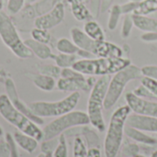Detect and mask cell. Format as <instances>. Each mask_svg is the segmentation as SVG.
Instances as JSON below:
<instances>
[{"mask_svg": "<svg viewBox=\"0 0 157 157\" xmlns=\"http://www.w3.org/2000/svg\"><path fill=\"white\" fill-rule=\"evenodd\" d=\"M132 64L127 58H102L96 57L90 59L77 60L73 65V69L84 75L97 76V75H115L121 70Z\"/></svg>", "mask_w": 157, "mask_h": 157, "instance_id": "cell-1", "label": "cell"}, {"mask_svg": "<svg viewBox=\"0 0 157 157\" xmlns=\"http://www.w3.org/2000/svg\"><path fill=\"white\" fill-rule=\"evenodd\" d=\"M132 110L128 105L118 108L112 114L107 130L104 151L106 157H116L121 150L126 121Z\"/></svg>", "mask_w": 157, "mask_h": 157, "instance_id": "cell-2", "label": "cell"}, {"mask_svg": "<svg viewBox=\"0 0 157 157\" xmlns=\"http://www.w3.org/2000/svg\"><path fill=\"white\" fill-rule=\"evenodd\" d=\"M110 75L100 76L91 89L87 101V115L90 124L99 132L106 130V123L103 117V109L108 86L110 81Z\"/></svg>", "mask_w": 157, "mask_h": 157, "instance_id": "cell-3", "label": "cell"}, {"mask_svg": "<svg viewBox=\"0 0 157 157\" xmlns=\"http://www.w3.org/2000/svg\"><path fill=\"white\" fill-rule=\"evenodd\" d=\"M0 115L11 125L15 126L19 132L26 133L37 141H42L43 132L40 129L39 125L30 121L22 112L17 110L6 94L0 95Z\"/></svg>", "mask_w": 157, "mask_h": 157, "instance_id": "cell-4", "label": "cell"}, {"mask_svg": "<svg viewBox=\"0 0 157 157\" xmlns=\"http://www.w3.org/2000/svg\"><path fill=\"white\" fill-rule=\"evenodd\" d=\"M143 76L142 69L132 63L116 73L109 83L104 102V109H110L121 97L126 86L131 81L141 79Z\"/></svg>", "mask_w": 157, "mask_h": 157, "instance_id": "cell-5", "label": "cell"}, {"mask_svg": "<svg viewBox=\"0 0 157 157\" xmlns=\"http://www.w3.org/2000/svg\"><path fill=\"white\" fill-rule=\"evenodd\" d=\"M90 124V121L87 113L80 110H73L64 115L57 117L44 127L42 141H48L59 137L64 132L79 127L86 126Z\"/></svg>", "mask_w": 157, "mask_h": 157, "instance_id": "cell-6", "label": "cell"}, {"mask_svg": "<svg viewBox=\"0 0 157 157\" xmlns=\"http://www.w3.org/2000/svg\"><path fill=\"white\" fill-rule=\"evenodd\" d=\"M0 38L4 44L20 59H29L33 56L32 52L21 40L11 18L3 10L0 11Z\"/></svg>", "mask_w": 157, "mask_h": 157, "instance_id": "cell-7", "label": "cell"}, {"mask_svg": "<svg viewBox=\"0 0 157 157\" xmlns=\"http://www.w3.org/2000/svg\"><path fill=\"white\" fill-rule=\"evenodd\" d=\"M80 99L79 92H73L58 101H35L29 104L31 111L40 118L60 117L75 109Z\"/></svg>", "mask_w": 157, "mask_h": 157, "instance_id": "cell-8", "label": "cell"}, {"mask_svg": "<svg viewBox=\"0 0 157 157\" xmlns=\"http://www.w3.org/2000/svg\"><path fill=\"white\" fill-rule=\"evenodd\" d=\"M98 79L95 76L86 77L84 75H79L74 77L63 78L60 77L56 86L59 90L66 92H78L79 90L83 91H91L92 87L96 84Z\"/></svg>", "mask_w": 157, "mask_h": 157, "instance_id": "cell-9", "label": "cell"}, {"mask_svg": "<svg viewBox=\"0 0 157 157\" xmlns=\"http://www.w3.org/2000/svg\"><path fill=\"white\" fill-rule=\"evenodd\" d=\"M125 100L131 110L139 115L157 118V102L138 97L133 92L125 95Z\"/></svg>", "mask_w": 157, "mask_h": 157, "instance_id": "cell-10", "label": "cell"}, {"mask_svg": "<svg viewBox=\"0 0 157 157\" xmlns=\"http://www.w3.org/2000/svg\"><path fill=\"white\" fill-rule=\"evenodd\" d=\"M64 15V5L63 2H58L49 12L36 17V19L34 20L35 28L46 30L52 29L54 27L58 26L63 20Z\"/></svg>", "mask_w": 157, "mask_h": 157, "instance_id": "cell-11", "label": "cell"}, {"mask_svg": "<svg viewBox=\"0 0 157 157\" xmlns=\"http://www.w3.org/2000/svg\"><path fill=\"white\" fill-rule=\"evenodd\" d=\"M5 87H6V96L8 97L9 100L11 101V103L13 104V106L19 110L20 112H22L25 116H27L30 121H32L33 122H35L38 125H42L44 123L42 118H40L38 116H36L31 109H29V105H26L18 97V94L17 92L16 89V86L14 84V81L10 78L6 79V83H5Z\"/></svg>", "mask_w": 157, "mask_h": 157, "instance_id": "cell-12", "label": "cell"}, {"mask_svg": "<svg viewBox=\"0 0 157 157\" xmlns=\"http://www.w3.org/2000/svg\"><path fill=\"white\" fill-rule=\"evenodd\" d=\"M127 126L138 129L146 132L157 133V118L143 116L139 114H130L126 121Z\"/></svg>", "mask_w": 157, "mask_h": 157, "instance_id": "cell-13", "label": "cell"}, {"mask_svg": "<svg viewBox=\"0 0 157 157\" xmlns=\"http://www.w3.org/2000/svg\"><path fill=\"white\" fill-rule=\"evenodd\" d=\"M95 57L102 58H120L123 55V51L118 45L106 41H96L95 49L93 52Z\"/></svg>", "mask_w": 157, "mask_h": 157, "instance_id": "cell-14", "label": "cell"}, {"mask_svg": "<svg viewBox=\"0 0 157 157\" xmlns=\"http://www.w3.org/2000/svg\"><path fill=\"white\" fill-rule=\"evenodd\" d=\"M71 38L74 43L81 50H85L87 52H90L93 54L96 41L92 40L90 37H88L84 30L80 29L79 28H72L70 30ZM94 55V54H93Z\"/></svg>", "mask_w": 157, "mask_h": 157, "instance_id": "cell-15", "label": "cell"}, {"mask_svg": "<svg viewBox=\"0 0 157 157\" xmlns=\"http://www.w3.org/2000/svg\"><path fill=\"white\" fill-rule=\"evenodd\" d=\"M24 43L32 52L33 55H36L40 60L54 58V54H52V50L48 44L39 42L33 39H27L24 40Z\"/></svg>", "mask_w": 157, "mask_h": 157, "instance_id": "cell-16", "label": "cell"}, {"mask_svg": "<svg viewBox=\"0 0 157 157\" xmlns=\"http://www.w3.org/2000/svg\"><path fill=\"white\" fill-rule=\"evenodd\" d=\"M14 140L17 144V145L18 147H20L23 151L29 153V154H32L36 151L37 147H38V143L39 141H37L35 138L23 133L19 131L16 132L13 135Z\"/></svg>", "mask_w": 157, "mask_h": 157, "instance_id": "cell-17", "label": "cell"}, {"mask_svg": "<svg viewBox=\"0 0 157 157\" xmlns=\"http://www.w3.org/2000/svg\"><path fill=\"white\" fill-rule=\"evenodd\" d=\"M67 2L70 5L73 16L78 21H87L93 17L90 10L86 6L83 0H67Z\"/></svg>", "mask_w": 157, "mask_h": 157, "instance_id": "cell-18", "label": "cell"}, {"mask_svg": "<svg viewBox=\"0 0 157 157\" xmlns=\"http://www.w3.org/2000/svg\"><path fill=\"white\" fill-rule=\"evenodd\" d=\"M29 76L32 80L34 86L42 91L50 92L52 91L56 86L55 78L52 76L45 75L42 74H34V73L29 74Z\"/></svg>", "mask_w": 157, "mask_h": 157, "instance_id": "cell-19", "label": "cell"}, {"mask_svg": "<svg viewBox=\"0 0 157 157\" xmlns=\"http://www.w3.org/2000/svg\"><path fill=\"white\" fill-rule=\"evenodd\" d=\"M134 26L145 32H157V19L149 17L132 14Z\"/></svg>", "mask_w": 157, "mask_h": 157, "instance_id": "cell-20", "label": "cell"}, {"mask_svg": "<svg viewBox=\"0 0 157 157\" xmlns=\"http://www.w3.org/2000/svg\"><path fill=\"white\" fill-rule=\"evenodd\" d=\"M124 133L127 135V137L131 138L132 140L138 142L140 144H146V145H154L157 143L155 139H154L153 137H151L150 135H147L144 133V132L140 131L138 129L127 126L125 127L124 130Z\"/></svg>", "mask_w": 157, "mask_h": 157, "instance_id": "cell-21", "label": "cell"}, {"mask_svg": "<svg viewBox=\"0 0 157 157\" xmlns=\"http://www.w3.org/2000/svg\"><path fill=\"white\" fill-rule=\"evenodd\" d=\"M83 30L88 37H90L95 41H101V40H105L106 39L103 29L95 20L90 19L86 21Z\"/></svg>", "mask_w": 157, "mask_h": 157, "instance_id": "cell-22", "label": "cell"}, {"mask_svg": "<svg viewBox=\"0 0 157 157\" xmlns=\"http://www.w3.org/2000/svg\"><path fill=\"white\" fill-rule=\"evenodd\" d=\"M56 49L60 53L66 54H76L79 50V48L74 43V41L68 40L67 38H61L60 40H58Z\"/></svg>", "mask_w": 157, "mask_h": 157, "instance_id": "cell-23", "label": "cell"}, {"mask_svg": "<svg viewBox=\"0 0 157 157\" xmlns=\"http://www.w3.org/2000/svg\"><path fill=\"white\" fill-rule=\"evenodd\" d=\"M157 11V0H145L141 2L137 8L134 10L133 14L148 16Z\"/></svg>", "mask_w": 157, "mask_h": 157, "instance_id": "cell-24", "label": "cell"}, {"mask_svg": "<svg viewBox=\"0 0 157 157\" xmlns=\"http://www.w3.org/2000/svg\"><path fill=\"white\" fill-rule=\"evenodd\" d=\"M55 64L61 69L73 67L75 63L77 61L75 54H66V53H59L54 55L53 58Z\"/></svg>", "mask_w": 157, "mask_h": 157, "instance_id": "cell-25", "label": "cell"}, {"mask_svg": "<svg viewBox=\"0 0 157 157\" xmlns=\"http://www.w3.org/2000/svg\"><path fill=\"white\" fill-rule=\"evenodd\" d=\"M122 15L120 5H113L109 10V17L108 20V28L109 30H114L120 21L121 16Z\"/></svg>", "mask_w": 157, "mask_h": 157, "instance_id": "cell-26", "label": "cell"}, {"mask_svg": "<svg viewBox=\"0 0 157 157\" xmlns=\"http://www.w3.org/2000/svg\"><path fill=\"white\" fill-rule=\"evenodd\" d=\"M74 157H87L88 149L86 147L85 140L80 136L75 137L74 142Z\"/></svg>", "mask_w": 157, "mask_h": 157, "instance_id": "cell-27", "label": "cell"}, {"mask_svg": "<svg viewBox=\"0 0 157 157\" xmlns=\"http://www.w3.org/2000/svg\"><path fill=\"white\" fill-rule=\"evenodd\" d=\"M31 38L41 43H45L48 44L51 41L52 36L49 32V30L46 29H39V28H34L31 32Z\"/></svg>", "mask_w": 157, "mask_h": 157, "instance_id": "cell-28", "label": "cell"}, {"mask_svg": "<svg viewBox=\"0 0 157 157\" xmlns=\"http://www.w3.org/2000/svg\"><path fill=\"white\" fill-rule=\"evenodd\" d=\"M133 26H134V22L132 18V14L125 15L123 18V22H122L121 31V35L123 39H127L130 37Z\"/></svg>", "mask_w": 157, "mask_h": 157, "instance_id": "cell-29", "label": "cell"}, {"mask_svg": "<svg viewBox=\"0 0 157 157\" xmlns=\"http://www.w3.org/2000/svg\"><path fill=\"white\" fill-rule=\"evenodd\" d=\"M53 157H68L67 144L63 133L58 137V144L53 152Z\"/></svg>", "mask_w": 157, "mask_h": 157, "instance_id": "cell-30", "label": "cell"}, {"mask_svg": "<svg viewBox=\"0 0 157 157\" xmlns=\"http://www.w3.org/2000/svg\"><path fill=\"white\" fill-rule=\"evenodd\" d=\"M141 85H143L152 95L153 98L157 99V80L147 76H143L141 78Z\"/></svg>", "mask_w": 157, "mask_h": 157, "instance_id": "cell-31", "label": "cell"}, {"mask_svg": "<svg viewBox=\"0 0 157 157\" xmlns=\"http://www.w3.org/2000/svg\"><path fill=\"white\" fill-rule=\"evenodd\" d=\"M61 70L62 69L60 67H58L57 65L44 64L39 69V72H40V74L49 75V76H52L53 78H58L61 75Z\"/></svg>", "mask_w": 157, "mask_h": 157, "instance_id": "cell-32", "label": "cell"}, {"mask_svg": "<svg viewBox=\"0 0 157 157\" xmlns=\"http://www.w3.org/2000/svg\"><path fill=\"white\" fill-rule=\"evenodd\" d=\"M25 2L26 0H7V4H6L7 11L13 15L18 13L24 6Z\"/></svg>", "mask_w": 157, "mask_h": 157, "instance_id": "cell-33", "label": "cell"}, {"mask_svg": "<svg viewBox=\"0 0 157 157\" xmlns=\"http://www.w3.org/2000/svg\"><path fill=\"white\" fill-rule=\"evenodd\" d=\"M83 132H84V135H85V137H86V142H87L88 144L91 146L90 148H92V147H97V146L99 144V139L98 138L97 134H96L94 132H92V131H90L89 129H87L86 127H85V128L83 129Z\"/></svg>", "mask_w": 157, "mask_h": 157, "instance_id": "cell-34", "label": "cell"}, {"mask_svg": "<svg viewBox=\"0 0 157 157\" xmlns=\"http://www.w3.org/2000/svg\"><path fill=\"white\" fill-rule=\"evenodd\" d=\"M58 144V139L54 138L48 141H43V144H41V152L44 155L47 154H53L56 146Z\"/></svg>", "mask_w": 157, "mask_h": 157, "instance_id": "cell-35", "label": "cell"}, {"mask_svg": "<svg viewBox=\"0 0 157 157\" xmlns=\"http://www.w3.org/2000/svg\"><path fill=\"white\" fill-rule=\"evenodd\" d=\"M6 142L7 143L9 149H10V157H19L17 149V144L14 140V137L10 133H6Z\"/></svg>", "mask_w": 157, "mask_h": 157, "instance_id": "cell-36", "label": "cell"}, {"mask_svg": "<svg viewBox=\"0 0 157 157\" xmlns=\"http://www.w3.org/2000/svg\"><path fill=\"white\" fill-rule=\"evenodd\" d=\"M140 152V148L137 144H129L128 145H126L123 150H122V154L125 156L128 157H133L136 155H138Z\"/></svg>", "mask_w": 157, "mask_h": 157, "instance_id": "cell-37", "label": "cell"}, {"mask_svg": "<svg viewBox=\"0 0 157 157\" xmlns=\"http://www.w3.org/2000/svg\"><path fill=\"white\" fill-rule=\"evenodd\" d=\"M141 69L144 76H147L157 80V65H145Z\"/></svg>", "mask_w": 157, "mask_h": 157, "instance_id": "cell-38", "label": "cell"}, {"mask_svg": "<svg viewBox=\"0 0 157 157\" xmlns=\"http://www.w3.org/2000/svg\"><path fill=\"white\" fill-rule=\"evenodd\" d=\"M139 4H140V3L130 1V2H128V3H125V4H123V5H121V8L122 14H124V15H127V14H133L134 10L137 8V6H139Z\"/></svg>", "mask_w": 157, "mask_h": 157, "instance_id": "cell-39", "label": "cell"}, {"mask_svg": "<svg viewBox=\"0 0 157 157\" xmlns=\"http://www.w3.org/2000/svg\"><path fill=\"white\" fill-rule=\"evenodd\" d=\"M0 157H10V149L6 142L0 143Z\"/></svg>", "mask_w": 157, "mask_h": 157, "instance_id": "cell-40", "label": "cell"}, {"mask_svg": "<svg viewBox=\"0 0 157 157\" xmlns=\"http://www.w3.org/2000/svg\"><path fill=\"white\" fill-rule=\"evenodd\" d=\"M142 40L147 42L157 41V32H145L142 35Z\"/></svg>", "mask_w": 157, "mask_h": 157, "instance_id": "cell-41", "label": "cell"}, {"mask_svg": "<svg viewBox=\"0 0 157 157\" xmlns=\"http://www.w3.org/2000/svg\"><path fill=\"white\" fill-rule=\"evenodd\" d=\"M91 9L90 12L93 16V17H97L98 15V10H99V2L100 0H91Z\"/></svg>", "mask_w": 157, "mask_h": 157, "instance_id": "cell-42", "label": "cell"}, {"mask_svg": "<svg viewBox=\"0 0 157 157\" xmlns=\"http://www.w3.org/2000/svg\"><path fill=\"white\" fill-rule=\"evenodd\" d=\"M87 157H101V153L98 148L97 147H92L88 150V155Z\"/></svg>", "mask_w": 157, "mask_h": 157, "instance_id": "cell-43", "label": "cell"}, {"mask_svg": "<svg viewBox=\"0 0 157 157\" xmlns=\"http://www.w3.org/2000/svg\"><path fill=\"white\" fill-rule=\"evenodd\" d=\"M111 1L112 0H103V2L101 4V9H102V11H104L105 9H107L110 6Z\"/></svg>", "mask_w": 157, "mask_h": 157, "instance_id": "cell-44", "label": "cell"}, {"mask_svg": "<svg viewBox=\"0 0 157 157\" xmlns=\"http://www.w3.org/2000/svg\"><path fill=\"white\" fill-rule=\"evenodd\" d=\"M4 7V0H0V11L3 9Z\"/></svg>", "mask_w": 157, "mask_h": 157, "instance_id": "cell-45", "label": "cell"}, {"mask_svg": "<svg viewBox=\"0 0 157 157\" xmlns=\"http://www.w3.org/2000/svg\"><path fill=\"white\" fill-rule=\"evenodd\" d=\"M151 157H157V150H155V152H153V153H152Z\"/></svg>", "mask_w": 157, "mask_h": 157, "instance_id": "cell-46", "label": "cell"}, {"mask_svg": "<svg viewBox=\"0 0 157 157\" xmlns=\"http://www.w3.org/2000/svg\"><path fill=\"white\" fill-rule=\"evenodd\" d=\"M37 0H26V2L27 3H29V4H32V3H34V2H36Z\"/></svg>", "mask_w": 157, "mask_h": 157, "instance_id": "cell-47", "label": "cell"}, {"mask_svg": "<svg viewBox=\"0 0 157 157\" xmlns=\"http://www.w3.org/2000/svg\"><path fill=\"white\" fill-rule=\"evenodd\" d=\"M151 15H152L153 17H155V18H156L157 19V11L156 12H155V13H153V14H151Z\"/></svg>", "mask_w": 157, "mask_h": 157, "instance_id": "cell-48", "label": "cell"}, {"mask_svg": "<svg viewBox=\"0 0 157 157\" xmlns=\"http://www.w3.org/2000/svg\"><path fill=\"white\" fill-rule=\"evenodd\" d=\"M130 1H132V2H137V3H141V2H144L145 0H130Z\"/></svg>", "mask_w": 157, "mask_h": 157, "instance_id": "cell-49", "label": "cell"}, {"mask_svg": "<svg viewBox=\"0 0 157 157\" xmlns=\"http://www.w3.org/2000/svg\"><path fill=\"white\" fill-rule=\"evenodd\" d=\"M4 134V132H3V129H2V127L0 126V136H2Z\"/></svg>", "mask_w": 157, "mask_h": 157, "instance_id": "cell-50", "label": "cell"}, {"mask_svg": "<svg viewBox=\"0 0 157 157\" xmlns=\"http://www.w3.org/2000/svg\"><path fill=\"white\" fill-rule=\"evenodd\" d=\"M45 157H53V154H47L45 155Z\"/></svg>", "mask_w": 157, "mask_h": 157, "instance_id": "cell-51", "label": "cell"}, {"mask_svg": "<svg viewBox=\"0 0 157 157\" xmlns=\"http://www.w3.org/2000/svg\"><path fill=\"white\" fill-rule=\"evenodd\" d=\"M37 157H45V155L44 154H40V155H39Z\"/></svg>", "mask_w": 157, "mask_h": 157, "instance_id": "cell-52", "label": "cell"}, {"mask_svg": "<svg viewBox=\"0 0 157 157\" xmlns=\"http://www.w3.org/2000/svg\"><path fill=\"white\" fill-rule=\"evenodd\" d=\"M133 157H146V156H144V155H139V154H138V155H136L135 156H133Z\"/></svg>", "mask_w": 157, "mask_h": 157, "instance_id": "cell-53", "label": "cell"}, {"mask_svg": "<svg viewBox=\"0 0 157 157\" xmlns=\"http://www.w3.org/2000/svg\"><path fill=\"white\" fill-rule=\"evenodd\" d=\"M91 0H84V2H86V3H88V2H90Z\"/></svg>", "mask_w": 157, "mask_h": 157, "instance_id": "cell-54", "label": "cell"}, {"mask_svg": "<svg viewBox=\"0 0 157 157\" xmlns=\"http://www.w3.org/2000/svg\"><path fill=\"white\" fill-rule=\"evenodd\" d=\"M83 1H84V0H83Z\"/></svg>", "mask_w": 157, "mask_h": 157, "instance_id": "cell-55", "label": "cell"}, {"mask_svg": "<svg viewBox=\"0 0 157 157\" xmlns=\"http://www.w3.org/2000/svg\"><path fill=\"white\" fill-rule=\"evenodd\" d=\"M116 157H117V156H116Z\"/></svg>", "mask_w": 157, "mask_h": 157, "instance_id": "cell-56", "label": "cell"}]
</instances>
